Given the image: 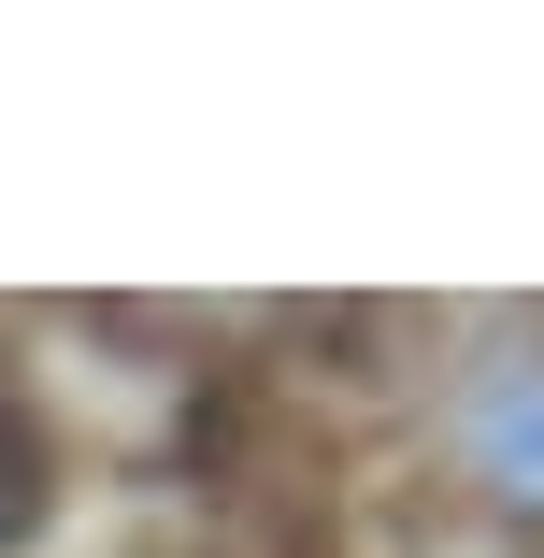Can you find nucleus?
<instances>
[{"label":"nucleus","instance_id":"obj_1","mask_svg":"<svg viewBox=\"0 0 544 558\" xmlns=\"http://www.w3.org/2000/svg\"><path fill=\"white\" fill-rule=\"evenodd\" d=\"M445 473L487 530L544 544V329H501V344L459 359L445 387Z\"/></svg>","mask_w":544,"mask_h":558},{"label":"nucleus","instance_id":"obj_2","mask_svg":"<svg viewBox=\"0 0 544 558\" xmlns=\"http://www.w3.org/2000/svg\"><path fill=\"white\" fill-rule=\"evenodd\" d=\"M44 515H58V415H44V373L0 344V558L44 544Z\"/></svg>","mask_w":544,"mask_h":558}]
</instances>
